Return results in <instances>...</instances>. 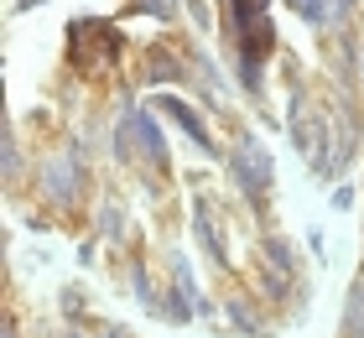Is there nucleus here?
Instances as JSON below:
<instances>
[{
    "label": "nucleus",
    "mask_w": 364,
    "mask_h": 338,
    "mask_svg": "<svg viewBox=\"0 0 364 338\" xmlns=\"http://www.w3.org/2000/svg\"><path fill=\"white\" fill-rule=\"evenodd\" d=\"M229 317H235V328H245V333H260V328H255V317L245 312V302H229Z\"/></svg>",
    "instance_id": "6e6552de"
},
{
    "label": "nucleus",
    "mask_w": 364,
    "mask_h": 338,
    "mask_svg": "<svg viewBox=\"0 0 364 338\" xmlns=\"http://www.w3.org/2000/svg\"><path fill=\"white\" fill-rule=\"evenodd\" d=\"M161 110H167V115H172V120H182V130H188V135H193V141H203V146H208V130H203V125H198V115H193L188 105H182V99H161ZM208 151H213V146H208Z\"/></svg>",
    "instance_id": "39448f33"
},
{
    "label": "nucleus",
    "mask_w": 364,
    "mask_h": 338,
    "mask_svg": "<svg viewBox=\"0 0 364 338\" xmlns=\"http://www.w3.org/2000/svg\"><path fill=\"white\" fill-rule=\"evenodd\" d=\"M266 260H271L276 270H291V245H287V240H266Z\"/></svg>",
    "instance_id": "0eeeda50"
},
{
    "label": "nucleus",
    "mask_w": 364,
    "mask_h": 338,
    "mask_svg": "<svg viewBox=\"0 0 364 338\" xmlns=\"http://www.w3.org/2000/svg\"><path fill=\"white\" fill-rule=\"evenodd\" d=\"M42 188L53 193V203H68L78 198V188H84V167H73V162H47L42 167Z\"/></svg>",
    "instance_id": "f03ea898"
},
{
    "label": "nucleus",
    "mask_w": 364,
    "mask_h": 338,
    "mask_svg": "<svg viewBox=\"0 0 364 338\" xmlns=\"http://www.w3.org/2000/svg\"><path fill=\"white\" fill-rule=\"evenodd\" d=\"M130 130L141 135V151H146V157H151L156 167H167V141H161V130H156L151 115H136V120H130Z\"/></svg>",
    "instance_id": "7ed1b4c3"
},
{
    "label": "nucleus",
    "mask_w": 364,
    "mask_h": 338,
    "mask_svg": "<svg viewBox=\"0 0 364 338\" xmlns=\"http://www.w3.org/2000/svg\"><path fill=\"white\" fill-rule=\"evenodd\" d=\"M146 11L161 16V21H172V16H177V0H146Z\"/></svg>",
    "instance_id": "1a4fd4ad"
},
{
    "label": "nucleus",
    "mask_w": 364,
    "mask_h": 338,
    "mask_svg": "<svg viewBox=\"0 0 364 338\" xmlns=\"http://www.w3.org/2000/svg\"><path fill=\"white\" fill-rule=\"evenodd\" d=\"M193 224H198V240H203V250H208V255H213V260L224 265L229 255H224V240H219V229H213V213H208V203H198Z\"/></svg>",
    "instance_id": "20e7f679"
},
{
    "label": "nucleus",
    "mask_w": 364,
    "mask_h": 338,
    "mask_svg": "<svg viewBox=\"0 0 364 338\" xmlns=\"http://www.w3.org/2000/svg\"><path fill=\"white\" fill-rule=\"evenodd\" d=\"M235 177H240V188H245V198H250V203H266V188H271V162H266V151H260L250 135H245L240 151H235Z\"/></svg>",
    "instance_id": "f257e3e1"
},
{
    "label": "nucleus",
    "mask_w": 364,
    "mask_h": 338,
    "mask_svg": "<svg viewBox=\"0 0 364 338\" xmlns=\"http://www.w3.org/2000/svg\"><path fill=\"white\" fill-rule=\"evenodd\" d=\"M68 338H78V333H68Z\"/></svg>",
    "instance_id": "f8f14e48"
},
{
    "label": "nucleus",
    "mask_w": 364,
    "mask_h": 338,
    "mask_svg": "<svg viewBox=\"0 0 364 338\" xmlns=\"http://www.w3.org/2000/svg\"><path fill=\"white\" fill-rule=\"evenodd\" d=\"M6 338H16V333H6Z\"/></svg>",
    "instance_id": "9b49d317"
},
{
    "label": "nucleus",
    "mask_w": 364,
    "mask_h": 338,
    "mask_svg": "<svg viewBox=\"0 0 364 338\" xmlns=\"http://www.w3.org/2000/svg\"><path fill=\"white\" fill-rule=\"evenodd\" d=\"M287 6L302 16V21H312V26H323V21H328V6H323V0H287Z\"/></svg>",
    "instance_id": "423d86ee"
},
{
    "label": "nucleus",
    "mask_w": 364,
    "mask_h": 338,
    "mask_svg": "<svg viewBox=\"0 0 364 338\" xmlns=\"http://www.w3.org/2000/svg\"><path fill=\"white\" fill-rule=\"evenodd\" d=\"M120 224H125V213H114V203H109V208H105V229L114 234V229H120Z\"/></svg>",
    "instance_id": "9d476101"
}]
</instances>
